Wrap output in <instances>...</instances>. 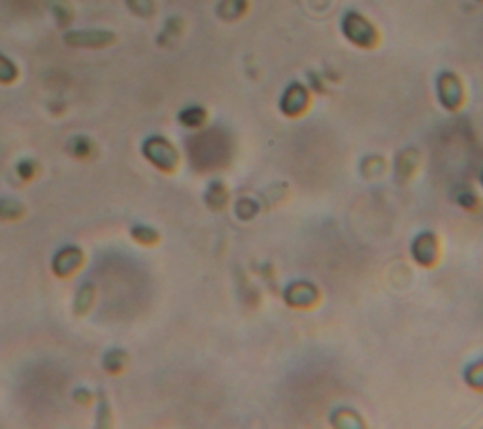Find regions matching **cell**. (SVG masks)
Instances as JSON below:
<instances>
[{
	"label": "cell",
	"mask_w": 483,
	"mask_h": 429,
	"mask_svg": "<svg viewBox=\"0 0 483 429\" xmlns=\"http://www.w3.org/2000/svg\"><path fill=\"white\" fill-rule=\"evenodd\" d=\"M145 159H150L153 165H157L161 169H172L176 165V152L174 148L166 142L165 138L151 137L143 142L142 148Z\"/></svg>",
	"instance_id": "6da1fadb"
},
{
	"label": "cell",
	"mask_w": 483,
	"mask_h": 429,
	"mask_svg": "<svg viewBox=\"0 0 483 429\" xmlns=\"http://www.w3.org/2000/svg\"><path fill=\"white\" fill-rule=\"evenodd\" d=\"M83 252L78 246H64L59 252L55 253L51 261L53 273L57 276H70L82 267Z\"/></svg>",
	"instance_id": "7a4b0ae2"
},
{
	"label": "cell",
	"mask_w": 483,
	"mask_h": 429,
	"mask_svg": "<svg viewBox=\"0 0 483 429\" xmlns=\"http://www.w3.org/2000/svg\"><path fill=\"white\" fill-rule=\"evenodd\" d=\"M113 40L115 34L110 31H70L64 34L68 46L75 47H104Z\"/></svg>",
	"instance_id": "3957f363"
},
{
	"label": "cell",
	"mask_w": 483,
	"mask_h": 429,
	"mask_svg": "<svg viewBox=\"0 0 483 429\" xmlns=\"http://www.w3.org/2000/svg\"><path fill=\"white\" fill-rule=\"evenodd\" d=\"M93 297H95V288H93V283L83 282L82 286H80L78 293H75V303H74L75 312H78V314H85V312L91 308Z\"/></svg>",
	"instance_id": "277c9868"
},
{
	"label": "cell",
	"mask_w": 483,
	"mask_h": 429,
	"mask_svg": "<svg viewBox=\"0 0 483 429\" xmlns=\"http://www.w3.org/2000/svg\"><path fill=\"white\" fill-rule=\"evenodd\" d=\"M68 152L78 159L89 157L91 152H93V142L87 137H74L68 142Z\"/></svg>",
	"instance_id": "5b68a950"
},
{
	"label": "cell",
	"mask_w": 483,
	"mask_h": 429,
	"mask_svg": "<svg viewBox=\"0 0 483 429\" xmlns=\"http://www.w3.org/2000/svg\"><path fill=\"white\" fill-rule=\"evenodd\" d=\"M127 353L123 352V350H110V352L104 356V369L106 371H110V373H119L121 369L127 365Z\"/></svg>",
	"instance_id": "8992f818"
},
{
	"label": "cell",
	"mask_w": 483,
	"mask_h": 429,
	"mask_svg": "<svg viewBox=\"0 0 483 429\" xmlns=\"http://www.w3.org/2000/svg\"><path fill=\"white\" fill-rule=\"evenodd\" d=\"M23 214L21 202H17L15 199H0V220L10 222L15 220Z\"/></svg>",
	"instance_id": "52a82bcc"
},
{
	"label": "cell",
	"mask_w": 483,
	"mask_h": 429,
	"mask_svg": "<svg viewBox=\"0 0 483 429\" xmlns=\"http://www.w3.org/2000/svg\"><path fill=\"white\" fill-rule=\"evenodd\" d=\"M15 78H17V67L6 55H0V84H12Z\"/></svg>",
	"instance_id": "ba28073f"
},
{
	"label": "cell",
	"mask_w": 483,
	"mask_h": 429,
	"mask_svg": "<svg viewBox=\"0 0 483 429\" xmlns=\"http://www.w3.org/2000/svg\"><path fill=\"white\" fill-rule=\"evenodd\" d=\"M130 235L134 237V240L143 242V244H150V242H155V240H157V233L153 229H150V227H145V225H134V227L130 229Z\"/></svg>",
	"instance_id": "9c48e42d"
},
{
	"label": "cell",
	"mask_w": 483,
	"mask_h": 429,
	"mask_svg": "<svg viewBox=\"0 0 483 429\" xmlns=\"http://www.w3.org/2000/svg\"><path fill=\"white\" fill-rule=\"evenodd\" d=\"M128 8L132 10L138 16L148 17L150 14H153V2L151 0H127Z\"/></svg>",
	"instance_id": "30bf717a"
},
{
	"label": "cell",
	"mask_w": 483,
	"mask_h": 429,
	"mask_svg": "<svg viewBox=\"0 0 483 429\" xmlns=\"http://www.w3.org/2000/svg\"><path fill=\"white\" fill-rule=\"evenodd\" d=\"M15 172H17V174H19V178H23V180H30V178L34 176V172H36V165H34V161L23 159V161L17 163Z\"/></svg>",
	"instance_id": "8fae6325"
},
{
	"label": "cell",
	"mask_w": 483,
	"mask_h": 429,
	"mask_svg": "<svg viewBox=\"0 0 483 429\" xmlns=\"http://www.w3.org/2000/svg\"><path fill=\"white\" fill-rule=\"evenodd\" d=\"M180 119L183 123H187V125H196V123H200V119H202V112L196 110V108H189L183 114H180Z\"/></svg>",
	"instance_id": "7c38bea8"
},
{
	"label": "cell",
	"mask_w": 483,
	"mask_h": 429,
	"mask_svg": "<svg viewBox=\"0 0 483 429\" xmlns=\"http://www.w3.org/2000/svg\"><path fill=\"white\" fill-rule=\"evenodd\" d=\"M74 397L78 399L80 403H83V405H85V403H87V401L91 399V395H89V391H87V390H78L74 393Z\"/></svg>",
	"instance_id": "4fadbf2b"
}]
</instances>
